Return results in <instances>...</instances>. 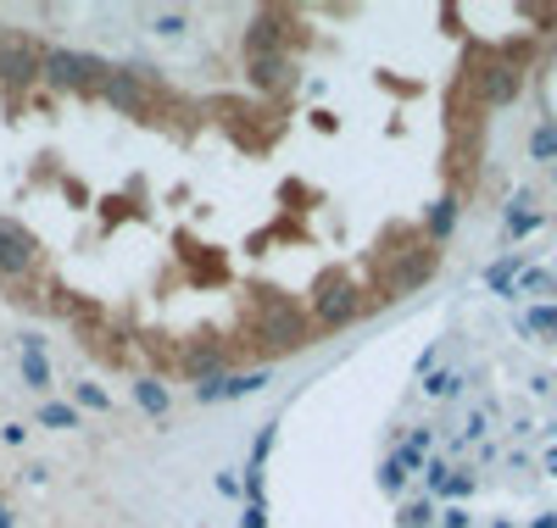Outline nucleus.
I'll list each match as a JSON object with an SVG mask.
<instances>
[{
  "mask_svg": "<svg viewBox=\"0 0 557 528\" xmlns=\"http://www.w3.org/2000/svg\"><path fill=\"white\" fill-rule=\"evenodd\" d=\"M552 7L257 12L235 67L0 28V296L157 373L290 356L418 290Z\"/></svg>",
  "mask_w": 557,
  "mask_h": 528,
  "instance_id": "obj_1",
  "label": "nucleus"
},
{
  "mask_svg": "<svg viewBox=\"0 0 557 528\" xmlns=\"http://www.w3.org/2000/svg\"><path fill=\"white\" fill-rule=\"evenodd\" d=\"M451 445L430 456L435 528H557V267L513 290L491 367L446 378Z\"/></svg>",
  "mask_w": 557,
  "mask_h": 528,
  "instance_id": "obj_2",
  "label": "nucleus"
}]
</instances>
